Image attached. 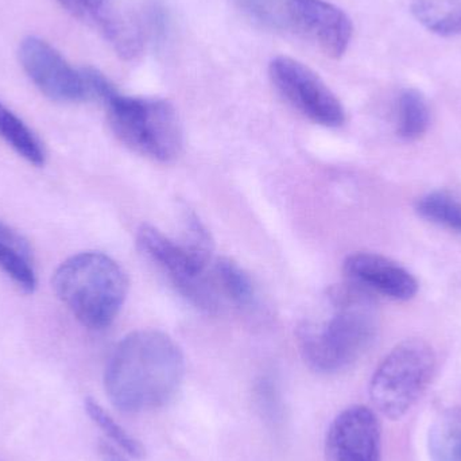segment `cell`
I'll return each mask as SVG.
<instances>
[{
    "instance_id": "obj_20",
    "label": "cell",
    "mask_w": 461,
    "mask_h": 461,
    "mask_svg": "<svg viewBox=\"0 0 461 461\" xmlns=\"http://www.w3.org/2000/svg\"><path fill=\"white\" fill-rule=\"evenodd\" d=\"M86 411L88 416L91 417L92 421L105 433V436L111 441L121 447L126 454L131 455L132 457H142L145 455L142 444L135 440L131 435H129L96 401L86 398Z\"/></svg>"
},
{
    "instance_id": "obj_7",
    "label": "cell",
    "mask_w": 461,
    "mask_h": 461,
    "mask_svg": "<svg viewBox=\"0 0 461 461\" xmlns=\"http://www.w3.org/2000/svg\"><path fill=\"white\" fill-rule=\"evenodd\" d=\"M268 76L276 92L309 121L330 129L343 126V104L311 68L292 57L278 56L271 59Z\"/></svg>"
},
{
    "instance_id": "obj_14",
    "label": "cell",
    "mask_w": 461,
    "mask_h": 461,
    "mask_svg": "<svg viewBox=\"0 0 461 461\" xmlns=\"http://www.w3.org/2000/svg\"><path fill=\"white\" fill-rule=\"evenodd\" d=\"M430 461H461V406L438 414L428 433Z\"/></svg>"
},
{
    "instance_id": "obj_13",
    "label": "cell",
    "mask_w": 461,
    "mask_h": 461,
    "mask_svg": "<svg viewBox=\"0 0 461 461\" xmlns=\"http://www.w3.org/2000/svg\"><path fill=\"white\" fill-rule=\"evenodd\" d=\"M0 268L24 292L32 293L37 287L29 243L21 233L3 223H0Z\"/></svg>"
},
{
    "instance_id": "obj_21",
    "label": "cell",
    "mask_w": 461,
    "mask_h": 461,
    "mask_svg": "<svg viewBox=\"0 0 461 461\" xmlns=\"http://www.w3.org/2000/svg\"><path fill=\"white\" fill-rule=\"evenodd\" d=\"M290 0H236L239 8L262 26L287 27V5Z\"/></svg>"
},
{
    "instance_id": "obj_17",
    "label": "cell",
    "mask_w": 461,
    "mask_h": 461,
    "mask_svg": "<svg viewBox=\"0 0 461 461\" xmlns=\"http://www.w3.org/2000/svg\"><path fill=\"white\" fill-rule=\"evenodd\" d=\"M430 111L427 99L417 89H406L398 99L397 132L402 140H417L429 129Z\"/></svg>"
},
{
    "instance_id": "obj_11",
    "label": "cell",
    "mask_w": 461,
    "mask_h": 461,
    "mask_svg": "<svg viewBox=\"0 0 461 461\" xmlns=\"http://www.w3.org/2000/svg\"><path fill=\"white\" fill-rule=\"evenodd\" d=\"M68 14L100 32L116 54L134 59L143 49V30L140 22L123 15L108 0H59Z\"/></svg>"
},
{
    "instance_id": "obj_15",
    "label": "cell",
    "mask_w": 461,
    "mask_h": 461,
    "mask_svg": "<svg viewBox=\"0 0 461 461\" xmlns=\"http://www.w3.org/2000/svg\"><path fill=\"white\" fill-rule=\"evenodd\" d=\"M411 14L435 34L461 35V0H413Z\"/></svg>"
},
{
    "instance_id": "obj_12",
    "label": "cell",
    "mask_w": 461,
    "mask_h": 461,
    "mask_svg": "<svg viewBox=\"0 0 461 461\" xmlns=\"http://www.w3.org/2000/svg\"><path fill=\"white\" fill-rule=\"evenodd\" d=\"M344 273L352 284L395 301L411 300L419 282L400 263L375 252H355L347 257Z\"/></svg>"
},
{
    "instance_id": "obj_9",
    "label": "cell",
    "mask_w": 461,
    "mask_h": 461,
    "mask_svg": "<svg viewBox=\"0 0 461 461\" xmlns=\"http://www.w3.org/2000/svg\"><path fill=\"white\" fill-rule=\"evenodd\" d=\"M287 26L330 59L346 54L354 34L349 16L327 0H290Z\"/></svg>"
},
{
    "instance_id": "obj_6",
    "label": "cell",
    "mask_w": 461,
    "mask_h": 461,
    "mask_svg": "<svg viewBox=\"0 0 461 461\" xmlns=\"http://www.w3.org/2000/svg\"><path fill=\"white\" fill-rule=\"evenodd\" d=\"M435 371L436 354L429 343L408 339L398 344L371 379L374 408L387 419H402L427 392Z\"/></svg>"
},
{
    "instance_id": "obj_16",
    "label": "cell",
    "mask_w": 461,
    "mask_h": 461,
    "mask_svg": "<svg viewBox=\"0 0 461 461\" xmlns=\"http://www.w3.org/2000/svg\"><path fill=\"white\" fill-rule=\"evenodd\" d=\"M0 138L30 164L35 167H42L45 164V150L37 135L2 102H0Z\"/></svg>"
},
{
    "instance_id": "obj_1",
    "label": "cell",
    "mask_w": 461,
    "mask_h": 461,
    "mask_svg": "<svg viewBox=\"0 0 461 461\" xmlns=\"http://www.w3.org/2000/svg\"><path fill=\"white\" fill-rule=\"evenodd\" d=\"M185 359L167 333L140 330L119 341L108 359L104 387L123 413H143L167 405L180 390Z\"/></svg>"
},
{
    "instance_id": "obj_8",
    "label": "cell",
    "mask_w": 461,
    "mask_h": 461,
    "mask_svg": "<svg viewBox=\"0 0 461 461\" xmlns=\"http://www.w3.org/2000/svg\"><path fill=\"white\" fill-rule=\"evenodd\" d=\"M19 62L32 83L54 102H86L83 72L73 68L42 38L30 35L19 45Z\"/></svg>"
},
{
    "instance_id": "obj_19",
    "label": "cell",
    "mask_w": 461,
    "mask_h": 461,
    "mask_svg": "<svg viewBox=\"0 0 461 461\" xmlns=\"http://www.w3.org/2000/svg\"><path fill=\"white\" fill-rule=\"evenodd\" d=\"M416 211L421 218L461 233V204L451 194L432 192L417 202Z\"/></svg>"
},
{
    "instance_id": "obj_4",
    "label": "cell",
    "mask_w": 461,
    "mask_h": 461,
    "mask_svg": "<svg viewBox=\"0 0 461 461\" xmlns=\"http://www.w3.org/2000/svg\"><path fill=\"white\" fill-rule=\"evenodd\" d=\"M104 105L113 134L127 148L158 162H172L180 156L183 124L172 103L116 91Z\"/></svg>"
},
{
    "instance_id": "obj_5",
    "label": "cell",
    "mask_w": 461,
    "mask_h": 461,
    "mask_svg": "<svg viewBox=\"0 0 461 461\" xmlns=\"http://www.w3.org/2000/svg\"><path fill=\"white\" fill-rule=\"evenodd\" d=\"M138 249L156 263L186 301L205 313L221 311L223 295L213 276L212 254L200 251L143 224L137 233Z\"/></svg>"
},
{
    "instance_id": "obj_18",
    "label": "cell",
    "mask_w": 461,
    "mask_h": 461,
    "mask_svg": "<svg viewBox=\"0 0 461 461\" xmlns=\"http://www.w3.org/2000/svg\"><path fill=\"white\" fill-rule=\"evenodd\" d=\"M223 298L239 306H249L255 300V287L249 274L230 258H221L212 266Z\"/></svg>"
},
{
    "instance_id": "obj_10",
    "label": "cell",
    "mask_w": 461,
    "mask_h": 461,
    "mask_svg": "<svg viewBox=\"0 0 461 461\" xmlns=\"http://www.w3.org/2000/svg\"><path fill=\"white\" fill-rule=\"evenodd\" d=\"M381 425L367 406H349L341 411L325 438L327 461H381Z\"/></svg>"
},
{
    "instance_id": "obj_3",
    "label": "cell",
    "mask_w": 461,
    "mask_h": 461,
    "mask_svg": "<svg viewBox=\"0 0 461 461\" xmlns=\"http://www.w3.org/2000/svg\"><path fill=\"white\" fill-rule=\"evenodd\" d=\"M57 297L89 330L113 324L126 301L129 279L116 260L86 251L65 260L53 276Z\"/></svg>"
},
{
    "instance_id": "obj_2",
    "label": "cell",
    "mask_w": 461,
    "mask_h": 461,
    "mask_svg": "<svg viewBox=\"0 0 461 461\" xmlns=\"http://www.w3.org/2000/svg\"><path fill=\"white\" fill-rule=\"evenodd\" d=\"M330 316L298 328V347L306 365L319 374L341 373L370 348L378 330L373 294L347 282L328 292Z\"/></svg>"
}]
</instances>
